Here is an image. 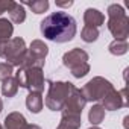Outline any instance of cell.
<instances>
[{
    "mask_svg": "<svg viewBox=\"0 0 129 129\" xmlns=\"http://www.w3.org/2000/svg\"><path fill=\"white\" fill-rule=\"evenodd\" d=\"M40 30L44 38L55 43L72 41L76 35V20L67 12H52L40 23Z\"/></svg>",
    "mask_w": 129,
    "mask_h": 129,
    "instance_id": "1",
    "label": "cell"
},
{
    "mask_svg": "<svg viewBox=\"0 0 129 129\" xmlns=\"http://www.w3.org/2000/svg\"><path fill=\"white\" fill-rule=\"evenodd\" d=\"M108 29L115 37V40H127L129 37V18L124 9L114 3L108 6Z\"/></svg>",
    "mask_w": 129,
    "mask_h": 129,
    "instance_id": "2",
    "label": "cell"
},
{
    "mask_svg": "<svg viewBox=\"0 0 129 129\" xmlns=\"http://www.w3.org/2000/svg\"><path fill=\"white\" fill-rule=\"evenodd\" d=\"M62 64L66 66L75 78H84L90 72V64H88V53L82 49H73L62 56Z\"/></svg>",
    "mask_w": 129,
    "mask_h": 129,
    "instance_id": "3",
    "label": "cell"
},
{
    "mask_svg": "<svg viewBox=\"0 0 129 129\" xmlns=\"http://www.w3.org/2000/svg\"><path fill=\"white\" fill-rule=\"evenodd\" d=\"M75 85L70 82H50L49 85V91H47V97H46V106L50 111H62L66 100L72 91Z\"/></svg>",
    "mask_w": 129,
    "mask_h": 129,
    "instance_id": "4",
    "label": "cell"
},
{
    "mask_svg": "<svg viewBox=\"0 0 129 129\" xmlns=\"http://www.w3.org/2000/svg\"><path fill=\"white\" fill-rule=\"evenodd\" d=\"M27 53L26 43L23 38H12L6 43H0V58H5L8 64L20 67Z\"/></svg>",
    "mask_w": 129,
    "mask_h": 129,
    "instance_id": "5",
    "label": "cell"
},
{
    "mask_svg": "<svg viewBox=\"0 0 129 129\" xmlns=\"http://www.w3.org/2000/svg\"><path fill=\"white\" fill-rule=\"evenodd\" d=\"M15 79L18 87L29 90L30 93H43L44 91V76L41 69H18Z\"/></svg>",
    "mask_w": 129,
    "mask_h": 129,
    "instance_id": "6",
    "label": "cell"
},
{
    "mask_svg": "<svg viewBox=\"0 0 129 129\" xmlns=\"http://www.w3.org/2000/svg\"><path fill=\"white\" fill-rule=\"evenodd\" d=\"M49 53V47L41 41V40H35L32 41L30 47L27 49V53L24 56L23 64L18 69H41L46 64V56Z\"/></svg>",
    "mask_w": 129,
    "mask_h": 129,
    "instance_id": "7",
    "label": "cell"
},
{
    "mask_svg": "<svg viewBox=\"0 0 129 129\" xmlns=\"http://www.w3.org/2000/svg\"><path fill=\"white\" fill-rule=\"evenodd\" d=\"M111 90H114L112 84L109 81H106L105 78H93L91 81H88L82 88V94L85 97L87 102H96V100H102Z\"/></svg>",
    "mask_w": 129,
    "mask_h": 129,
    "instance_id": "8",
    "label": "cell"
},
{
    "mask_svg": "<svg viewBox=\"0 0 129 129\" xmlns=\"http://www.w3.org/2000/svg\"><path fill=\"white\" fill-rule=\"evenodd\" d=\"M85 103H87V100H85L81 88L73 87L66 100V105L62 108V115H81Z\"/></svg>",
    "mask_w": 129,
    "mask_h": 129,
    "instance_id": "9",
    "label": "cell"
},
{
    "mask_svg": "<svg viewBox=\"0 0 129 129\" xmlns=\"http://www.w3.org/2000/svg\"><path fill=\"white\" fill-rule=\"evenodd\" d=\"M102 106L103 109H108V111H115L118 108H123V106H127V100H126V90H111L103 99H102Z\"/></svg>",
    "mask_w": 129,
    "mask_h": 129,
    "instance_id": "10",
    "label": "cell"
},
{
    "mask_svg": "<svg viewBox=\"0 0 129 129\" xmlns=\"http://www.w3.org/2000/svg\"><path fill=\"white\" fill-rule=\"evenodd\" d=\"M84 21H85V26H93L99 29V26L105 23V15L94 8H88L84 14Z\"/></svg>",
    "mask_w": 129,
    "mask_h": 129,
    "instance_id": "11",
    "label": "cell"
},
{
    "mask_svg": "<svg viewBox=\"0 0 129 129\" xmlns=\"http://www.w3.org/2000/svg\"><path fill=\"white\" fill-rule=\"evenodd\" d=\"M26 118L20 112H11L5 118V129H26Z\"/></svg>",
    "mask_w": 129,
    "mask_h": 129,
    "instance_id": "12",
    "label": "cell"
},
{
    "mask_svg": "<svg viewBox=\"0 0 129 129\" xmlns=\"http://www.w3.org/2000/svg\"><path fill=\"white\" fill-rule=\"evenodd\" d=\"M26 106L30 112L38 114L44 106V100H43L41 93H29L26 97Z\"/></svg>",
    "mask_w": 129,
    "mask_h": 129,
    "instance_id": "13",
    "label": "cell"
},
{
    "mask_svg": "<svg viewBox=\"0 0 129 129\" xmlns=\"http://www.w3.org/2000/svg\"><path fill=\"white\" fill-rule=\"evenodd\" d=\"M81 123V115H62L56 129H79Z\"/></svg>",
    "mask_w": 129,
    "mask_h": 129,
    "instance_id": "14",
    "label": "cell"
},
{
    "mask_svg": "<svg viewBox=\"0 0 129 129\" xmlns=\"http://www.w3.org/2000/svg\"><path fill=\"white\" fill-rule=\"evenodd\" d=\"M26 20V11H24V6L20 5V3H15L11 11H9V21L11 23H15V24H20Z\"/></svg>",
    "mask_w": 129,
    "mask_h": 129,
    "instance_id": "15",
    "label": "cell"
},
{
    "mask_svg": "<svg viewBox=\"0 0 129 129\" xmlns=\"http://www.w3.org/2000/svg\"><path fill=\"white\" fill-rule=\"evenodd\" d=\"M17 91H18V82H17V79L14 76H11L6 81H3V84H2V94L5 97H14L17 94Z\"/></svg>",
    "mask_w": 129,
    "mask_h": 129,
    "instance_id": "16",
    "label": "cell"
},
{
    "mask_svg": "<svg viewBox=\"0 0 129 129\" xmlns=\"http://www.w3.org/2000/svg\"><path fill=\"white\" fill-rule=\"evenodd\" d=\"M14 26L8 18H0V43H6L11 40Z\"/></svg>",
    "mask_w": 129,
    "mask_h": 129,
    "instance_id": "17",
    "label": "cell"
},
{
    "mask_svg": "<svg viewBox=\"0 0 129 129\" xmlns=\"http://www.w3.org/2000/svg\"><path fill=\"white\" fill-rule=\"evenodd\" d=\"M103 118H105V109H103V106L102 105H94L90 109V112H88L90 123L94 124V126H97V124H100L103 121Z\"/></svg>",
    "mask_w": 129,
    "mask_h": 129,
    "instance_id": "18",
    "label": "cell"
},
{
    "mask_svg": "<svg viewBox=\"0 0 129 129\" xmlns=\"http://www.w3.org/2000/svg\"><path fill=\"white\" fill-rule=\"evenodd\" d=\"M108 50L111 55H115V56L124 55L127 52V40H114L108 46Z\"/></svg>",
    "mask_w": 129,
    "mask_h": 129,
    "instance_id": "19",
    "label": "cell"
},
{
    "mask_svg": "<svg viewBox=\"0 0 129 129\" xmlns=\"http://www.w3.org/2000/svg\"><path fill=\"white\" fill-rule=\"evenodd\" d=\"M81 38L85 43H93L99 38V29L93 27V26H84V29L81 32Z\"/></svg>",
    "mask_w": 129,
    "mask_h": 129,
    "instance_id": "20",
    "label": "cell"
},
{
    "mask_svg": "<svg viewBox=\"0 0 129 129\" xmlns=\"http://www.w3.org/2000/svg\"><path fill=\"white\" fill-rule=\"evenodd\" d=\"M26 5L32 9L34 14H43L49 8V2H47V0H34V2H26Z\"/></svg>",
    "mask_w": 129,
    "mask_h": 129,
    "instance_id": "21",
    "label": "cell"
},
{
    "mask_svg": "<svg viewBox=\"0 0 129 129\" xmlns=\"http://www.w3.org/2000/svg\"><path fill=\"white\" fill-rule=\"evenodd\" d=\"M12 76V66L8 62H0V81H6Z\"/></svg>",
    "mask_w": 129,
    "mask_h": 129,
    "instance_id": "22",
    "label": "cell"
},
{
    "mask_svg": "<svg viewBox=\"0 0 129 129\" xmlns=\"http://www.w3.org/2000/svg\"><path fill=\"white\" fill-rule=\"evenodd\" d=\"M14 5L15 2H12V0H0V15L3 12H9Z\"/></svg>",
    "mask_w": 129,
    "mask_h": 129,
    "instance_id": "23",
    "label": "cell"
},
{
    "mask_svg": "<svg viewBox=\"0 0 129 129\" xmlns=\"http://www.w3.org/2000/svg\"><path fill=\"white\" fill-rule=\"evenodd\" d=\"M26 129H41V127H40L38 124H27Z\"/></svg>",
    "mask_w": 129,
    "mask_h": 129,
    "instance_id": "24",
    "label": "cell"
},
{
    "mask_svg": "<svg viewBox=\"0 0 129 129\" xmlns=\"http://www.w3.org/2000/svg\"><path fill=\"white\" fill-rule=\"evenodd\" d=\"M58 6H72L73 5V2H69V3H56Z\"/></svg>",
    "mask_w": 129,
    "mask_h": 129,
    "instance_id": "25",
    "label": "cell"
},
{
    "mask_svg": "<svg viewBox=\"0 0 129 129\" xmlns=\"http://www.w3.org/2000/svg\"><path fill=\"white\" fill-rule=\"evenodd\" d=\"M2 109H3V102H2V99H0V112H2Z\"/></svg>",
    "mask_w": 129,
    "mask_h": 129,
    "instance_id": "26",
    "label": "cell"
},
{
    "mask_svg": "<svg viewBox=\"0 0 129 129\" xmlns=\"http://www.w3.org/2000/svg\"><path fill=\"white\" fill-rule=\"evenodd\" d=\"M90 129H100V127H97V126H94V127H90Z\"/></svg>",
    "mask_w": 129,
    "mask_h": 129,
    "instance_id": "27",
    "label": "cell"
},
{
    "mask_svg": "<svg viewBox=\"0 0 129 129\" xmlns=\"http://www.w3.org/2000/svg\"><path fill=\"white\" fill-rule=\"evenodd\" d=\"M0 129H3V127H2V124H0Z\"/></svg>",
    "mask_w": 129,
    "mask_h": 129,
    "instance_id": "28",
    "label": "cell"
}]
</instances>
